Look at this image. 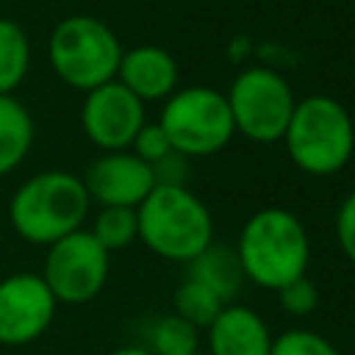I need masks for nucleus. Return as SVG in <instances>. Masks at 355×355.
Wrapping results in <instances>:
<instances>
[{
  "label": "nucleus",
  "instance_id": "nucleus-1",
  "mask_svg": "<svg viewBox=\"0 0 355 355\" xmlns=\"http://www.w3.org/2000/svg\"><path fill=\"white\" fill-rule=\"evenodd\" d=\"M233 250L239 255L244 280L266 291H280L291 280L308 275L311 239L302 219L288 208H258L241 225Z\"/></svg>",
  "mask_w": 355,
  "mask_h": 355
},
{
  "label": "nucleus",
  "instance_id": "nucleus-2",
  "mask_svg": "<svg viewBox=\"0 0 355 355\" xmlns=\"http://www.w3.org/2000/svg\"><path fill=\"white\" fill-rule=\"evenodd\" d=\"M89 205V191L75 172L44 169L14 189L8 200V222L22 241L50 247L83 227Z\"/></svg>",
  "mask_w": 355,
  "mask_h": 355
},
{
  "label": "nucleus",
  "instance_id": "nucleus-3",
  "mask_svg": "<svg viewBox=\"0 0 355 355\" xmlns=\"http://www.w3.org/2000/svg\"><path fill=\"white\" fill-rule=\"evenodd\" d=\"M280 141L300 172L330 178L341 172L355 153V122L341 100L330 94H308L297 100Z\"/></svg>",
  "mask_w": 355,
  "mask_h": 355
},
{
  "label": "nucleus",
  "instance_id": "nucleus-4",
  "mask_svg": "<svg viewBox=\"0 0 355 355\" xmlns=\"http://www.w3.org/2000/svg\"><path fill=\"white\" fill-rule=\"evenodd\" d=\"M136 219L139 241L164 261L189 263L214 241V216L189 186H155Z\"/></svg>",
  "mask_w": 355,
  "mask_h": 355
},
{
  "label": "nucleus",
  "instance_id": "nucleus-5",
  "mask_svg": "<svg viewBox=\"0 0 355 355\" xmlns=\"http://www.w3.org/2000/svg\"><path fill=\"white\" fill-rule=\"evenodd\" d=\"M122 44L116 33L92 14H69L47 36V61L61 83L92 92L116 78Z\"/></svg>",
  "mask_w": 355,
  "mask_h": 355
},
{
  "label": "nucleus",
  "instance_id": "nucleus-6",
  "mask_svg": "<svg viewBox=\"0 0 355 355\" xmlns=\"http://www.w3.org/2000/svg\"><path fill=\"white\" fill-rule=\"evenodd\" d=\"M158 125L164 128L172 150L186 158L214 155L236 136L227 97L214 86L175 89L161 105Z\"/></svg>",
  "mask_w": 355,
  "mask_h": 355
},
{
  "label": "nucleus",
  "instance_id": "nucleus-7",
  "mask_svg": "<svg viewBox=\"0 0 355 355\" xmlns=\"http://www.w3.org/2000/svg\"><path fill=\"white\" fill-rule=\"evenodd\" d=\"M225 97L236 133L255 144L280 141L297 105L288 80L269 67H244Z\"/></svg>",
  "mask_w": 355,
  "mask_h": 355
},
{
  "label": "nucleus",
  "instance_id": "nucleus-8",
  "mask_svg": "<svg viewBox=\"0 0 355 355\" xmlns=\"http://www.w3.org/2000/svg\"><path fill=\"white\" fill-rule=\"evenodd\" d=\"M111 272V252L86 230H75L47 247L42 280L61 305H86L92 302Z\"/></svg>",
  "mask_w": 355,
  "mask_h": 355
},
{
  "label": "nucleus",
  "instance_id": "nucleus-9",
  "mask_svg": "<svg viewBox=\"0 0 355 355\" xmlns=\"http://www.w3.org/2000/svg\"><path fill=\"white\" fill-rule=\"evenodd\" d=\"M144 122V103L130 94L119 80H108L86 92L80 103V128L100 153L130 150Z\"/></svg>",
  "mask_w": 355,
  "mask_h": 355
},
{
  "label": "nucleus",
  "instance_id": "nucleus-10",
  "mask_svg": "<svg viewBox=\"0 0 355 355\" xmlns=\"http://www.w3.org/2000/svg\"><path fill=\"white\" fill-rule=\"evenodd\" d=\"M58 302L50 294L42 275L14 272L0 280V344L25 347L42 338L53 319Z\"/></svg>",
  "mask_w": 355,
  "mask_h": 355
},
{
  "label": "nucleus",
  "instance_id": "nucleus-11",
  "mask_svg": "<svg viewBox=\"0 0 355 355\" xmlns=\"http://www.w3.org/2000/svg\"><path fill=\"white\" fill-rule=\"evenodd\" d=\"M80 180L89 191V200L97 202L100 208H105V205L139 208L141 200L155 189L153 166L144 164L130 150L100 153L89 164V169Z\"/></svg>",
  "mask_w": 355,
  "mask_h": 355
},
{
  "label": "nucleus",
  "instance_id": "nucleus-12",
  "mask_svg": "<svg viewBox=\"0 0 355 355\" xmlns=\"http://www.w3.org/2000/svg\"><path fill=\"white\" fill-rule=\"evenodd\" d=\"M178 61L169 50L158 44H139L122 50L114 80H119L141 103H164L178 89Z\"/></svg>",
  "mask_w": 355,
  "mask_h": 355
},
{
  "label": "nucleus",
  "instance_id": "nucleus-13",
  "mask_svg": "<svg viewBox=\"0 0 355 355\" xmlns=\"http://www.w3.org/2000/svg\"><path fill=\"white\" fill-rule=\"evenodd\" d=\"M205 355H269L272 330L250 305L227 302L205 327Z\"/></svg>",
  "mask_w": 355,
  "mask_h": 355
},
{
  "label": "nucleus",
  "instance_id": "nucleus-14",
  "mask_svg": "<svg viewBox=\"0 0 355 355\" xmlns=\"http://www.w3.org/2000/svg\"><path fill=\"white\" fill-rule=\"evenodd\" d=\"M186 266H189L186 277L202 283L205 288H211L225 302H230L239 294L241 283H244V272H241V263H239V255H236L233 247H219V244L211 241Z\"/></svg>",
  "mask_w": 355,
  "mask_h": 355
},
{
  "label": "nucleus",
  "instance_id": "nucleus-15",
  "mask_svg": "<svg viewBox=\"0 0 355 355\" xmlns=\"http://www.w3.org/2000/svg\"><path fill=\"white\" fill-rule=\"evenodd\" d=\"M33 136L31 111L14 94H0V178L11 175L28 158Z\"/></svg>",
  "mask_w": 355,
  "mask_h": 355
},
{
  "label": "nucleus",
  "instance_id": "nucleus-16",
  "mask_svg": "<svg viewBox=\"0 0 355 355\" xmlns=\"http://www.w3.org/2000/svg\"><path fill=\"white\" fill-rule=\"evenodd\" d=\"M31 69V39L25 28L0 17V94H14Z\"/></svg>",
  "mask_w": 355,
  "mask_h": 355
},
{
  "label": "nucleus",
  "instance_id": "nucleus-17",
  "mask_svg": "<svg viewBox=\"0 0 355 355\" xmlns=\"http://www.w3.org/2000/svg\"><path fill=\"white\" fill-rule=\"evenodd\" d=\"M227 302L225 300H219L211 288H205L202 283H197V280H191V277H186L178 288H175V294H172V313H178L180 319H186L189 324H194L200 333L216 319V313L225 308Z\"/></svg>",
  "mask_w": 355,
  "mask_h": 355
},
{
  "label": "nucleus",
  "instance_id": "nucleus-18",
  "mask_svg": "<svg viewBox=\"0 0 355 355\" xmlns=\"http://www.w3.org/2000/svg\"><path fill=\"white\" fill-rule=\"evenodd\" d=\"M147 349L153 355H194L200 352V330L178 313H166L150 327Z\"/></svg>",
  "mask_w": 355,
  "mask_h": 355
},
{
  "label": "nucleus",
  "instance_id": "nucleus-19",
  "mask_svg": "<svg viewBox=\"0 0 355 355\" xmlns=\"http://www.w3.org/2000/svg\"><path fill=\"white\" fill-rule=\"evenodd\" d=\"M89 233L108 250H125L128 244H133L139 239V219H136V208H116V205H105L97 211Z\"/></svg>",
  "mask_w": 355,
  "mask_h": 355
},
{
  "label": "nucleus",
  "instance_id": "nucleus-20",
  "mask_svg": "<svg viewBox=\"0 0 355 355\" xmlns=\"http://www.w3.org/2000/svg\"><path fill=\"white\" fill-rule=\"evenodd\" d=\"M269 355H341L330 338L308 327H288L272 336Z\"/></svg>",
  "mask_w": 355,
  "mask_h": 355
},
{
  "label": "nucleus",
  "instance_id": "nucleus-21",
  "mask_svg": "<svg viewBox=\"0 0 355 355\" xmlns=\"http://www.w3.org/2000/svg\"><path fill=\"white\" fill-rule=\"evenodd\" d=\"M277 294V305L288 313V316H308L316 305H319V291L311 283V277H297L288 286H283Z\"/></svg>",
  "mask_w": 355,
  "mask_h": 355
},
{
  "label": "nucleus",
  "instance_id": "nucleus-22",
  "mask_svg": "<svg viewBox=\"0 0 355 355\" xmlns=\"http://www.w3.org/2000/svg\"><path fill=\"white\" fill-rule=\"evenodd\" d=\"M130 153L153 166L155 161H161L164 155L172 153V144H169V139H166V133H164V128L158 122H144L141 130L136 133L133 144H130Z\"/></svg>",
  "mask_w": 355,
  "mask_h": 355
},
{
  "label": "nucleus",
  "instance_id": "nucleus-23",
  "mask_svg": "<svg viewBox=\"0 0 355 355\" xmlns=\"http://www.w3.org/2000/svg\"><path fill=\"white\" fill-rule=\"evenodd\" d=\"M336 239L344 258L355 266V189L341 200L336 211Z\"/></svg>",
  "mask_w": 355,
  "mask_h": 355
},
{
  "label": "nucleus",
  "instance_id": "nucleus-24",
  "mask_svg": "<svg viewBox=\"0 0 355 355\" xmlns=\"http://www.w3.org/2000/svg\"><path fill=\"white\" fill-rule=\"evenodd\" d=\"M153 175H155V186H186L189 178V158L180 153H169L161 161L153 164Z\"/></svg>",
  "mask_w": 355,
  "mask_h": 355
},
{
  "label": "nucleus",
  "instance_id": "nucleus-25",
  "mask_svg": "<svg viewBox=\"0 0 355 355\" xmlns=\"http://www.w3.org/2000/svg\"><path fill=\"white\" fill-rule=\"evenodd\" d=\"M108 355H153L147 347H139V344H128V347H116L111 349Z\"/></svg>",
  "mask_w": 355,
  "mask_h": 355
},
{
  "label": "nucleus",
  "instance_id": "nucleus-26",
  "mask_svg": "<svg viewBox=\"0 0 355 355\" xmlns=\"http://www.w3.org/2000/svg\"><path fill=\"white\" fill-rule=\"evenodd\" d=\"M194 355H205V352H194Z\"/></svg>",
  "mask_w": 355,
  "mask_h": 355
}]
</instances>
